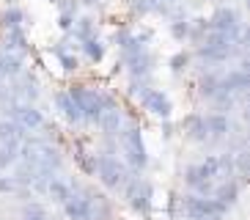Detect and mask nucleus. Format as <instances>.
<instances>
[{
  "label": "nucleus",
  "mask_w": 250,
  "mask_h": 220,
  "mask_svg": "<svg viewBox=\"0 0 250 220\" xmlns=\"http://www.w3.org/2000/svg\"><path fill=\"white\" fill-rule=\"evenodd\" d=\"M143 105L146 108H151L157 113V116H170V102H168V96L162 94V91H157V88H148V91H143Z\"/></svg>",
  "instance_id": "obj_1"
},
{
  "label": "nucleus",
  "mask_w": 250,
  "mask_h": 220,
  "mask_svg": "<svg viewBox=\"0 0 250 220\" xmlns=\"http://www.w3.org/2000/svg\"><path fill=\"white\" fill-rule=\"evenodd\" d=\"M22 22H25V11L22 8H17V6H11L6 14H3V28H8V30L22 28Z\"/></svg>",
  "instance_id": "obj_2"
},
{
  "label": "nucleus",
  "mask_w": 250,
  "mask_h": 220,
  "mask_svg": "<svg viewBox=\"0 0 250 220\" xmlns=\"http://www.w3.org/2000/svg\"><path fill=\"white\" fill-rule=\"evenodd\" d=\"M83 50H85V55H88L91 61H102L104 55V47L99 39H88V42H83Z\"/></svg>",
  "instance_id": "obj_3"
},
{
  "label": "nucleus",
  "mask_w": 250,
  "mask_h": 220,
  "mask_svg": "<svg viewBox=\"0 0 250 220\" xmlns=\"http://www.w3.org/2000/svg\"><path fill=\"white\" fill-rule=\"evenodd\" d=\"M187 61H190V58H187V55H182V52H179L176 58H170V64H173V72H182L184 66H187Z\"/></svg>",
  "instance_id": "obj_4"
}]
</instances>
